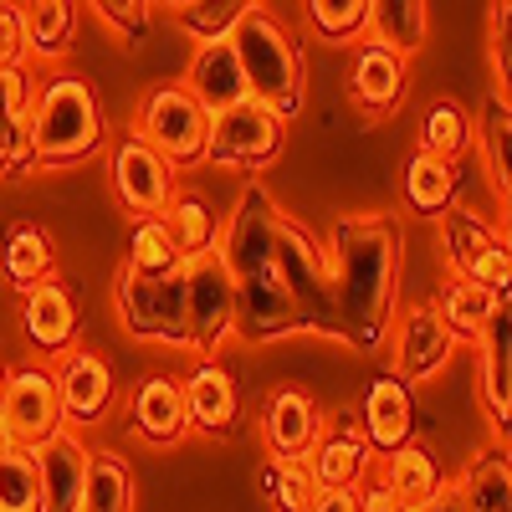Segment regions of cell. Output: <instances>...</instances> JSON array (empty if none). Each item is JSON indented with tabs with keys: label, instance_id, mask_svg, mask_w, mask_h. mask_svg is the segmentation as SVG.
I'll list each match as a JSON object with an SVG mask.
<instances>
[{
	"label": "cell",
	"instance_id": "39",
	"mask_svg": "<svg viewBox=\"0 0 512 512\" xmlns=\"http://www.w3.org/2000/svg\"><path fill=\"white\" fill-rule=\"evenodd\" d=\"M246 11H251L246 0H185V6H175V21L185 31H195L205 47V41H231V31Z\"/></svg>",
	"mask_w": 512,
	"mask_h": 512
},
{
	"label": "cell",
	"instance_id": "29",
	"mask_svg": "<svg viewBox=\"0 0 512 512\" xmlns=\"http://www.w3.org/2000/svg\"><path fill=\"white\" fill-rule=\"evenodd\" d=\"M405 205L415 210V216H446V210L456 205V169L446 159H431V154H410L405 159Z\"/></svg>",
	"mask_w": 512,
	"mask_h": 512
},
{
	"label": "cell",
	"instance_id": "40",
	"mask_svg": "<svg viewBox=\"0 0 512 512\" xmlns=\"http://www.w3.org/2000/svg\"><path fill=\"white\" fill-rule=\"evenodd\" d=\"M507 134H512V113H507V98H492L487 113H482V128L472 139H482V159H487V175H492V190L507 200L512 190V175H507Z\"/></svg>",
	"mask_w": 512,
	"mask_h": 512
},
{
	"label": "cell",
	"instance_id": "12",
	"mask_svg": "<svg viewBox=\"0 0 512 512\" xmlns=\"http://www.w3.org/2000/svg\"><path fill=\"white\" fill-rule=\"evenodd\" d=\"M369 446L359 436V425L349 415L323 420V431L313 441V451L303 456V472L313 482V492H359L364 472H369Z\"/></svg>",
	"mask_w": 512,
	"mask_h": 512
},
{
	"label": "cell",
	"instance_id": "33",
	"mask_svg": "<svg viewBox=\"0 0 512 512\" xmlns=\"http://www.w3.org/2000/svg\"><path fill=\"white\" fill-rule=\"evenodd\" d=\"M369 41L384 52H420V41H425V6L420 0H369Z\"/></svg>",
	"mask_w": 512,
	"mask_h": 512
},
{
	"label": "cell",
	"instance_id": "36",
	"mask_svg": "<svg viewBox=\"0 0 512 512\" xmlns=\"http://www.w3.org/2000/svg\"><path fill=\"white\" fill-rule=\"evenodd\" d=\"M466 144H472V118L461 113V103L441 98L425 108V123H420V154H431V159H456Z\"/></svg>",
	"mask_w": 512,
	"mask_h": 512
},
{
	"label": "cell",
	"instance_id": "10",
	"mask_svg": "<svg viewBox=\"0 0 512 512\" xmlns=\"http://www.w3.org/2000/svg\"><path fill=\"white\" fill-rule=\"evenodd\" d=\"M0 431H6V446H21V451H36V446H47L57 431H67L52 369H36V364H31V369H16V374L6 379Z\"/></svg>",
	"mask_w": 512,
	"mask_h": 512
},
{
	"label": "cell",
	"instance_id": "32",
	"mask_svg": "<svg viewBox=\"0 0 512 512\" xmlns=\"http://www.w3.org/2000/svg\"><path fill=\"white\" fill-rule=\"evenodd\" d=\"M507 303V297L477 287V282H461V277H446L441 297H436V318L451 328V338H477L487 328V318Z\"/></svg>",
	"mask_w": 512,
	"mask_h": 512
},
{
	"label": "cell",
	"instance_id": "41",
	"mask_svg": "<svg viewBox=\"0 0 512 512\" xmlns=\"http://www.w3.org/2000/svg\"><path fill=\"white\" fill-rule=\"evenodd\" d=\"M31 164H36L31 123H26V118H11V113H0V175H26Z\"/></svg>",
	"mask_w": 512,
	"mask_h": 512
},
{
	"label": "cell",
	"instance_id": "16",
	"mask_svg": "<svg viewBox=\"0 0 512 512\" xmlns=\"http://www.w3.org/2000/svg\"><path fill=\"white\" fill-rule=\"evenodd\" d=\"M52 379H57L62 420H72V425H93V420H103L108 405H113V390H118V379H113L108 359L93 354V349H72L67 364H62Z\"/></svg>",
	"mask_w": 512,
	"mask_h": 512
},
{
	"label": "cell",
	"instance_id": "6",
	"mask_svg": "<svg viewBox=\"0 0 512 512\" xmlns=\"http://www.w3.org/2000/svg\"><path fill=\"white\" fill-rule=\"evenodd\" d=\"M205 134H210V113L180 88L164 82L154 88L139 108V139L169 164V169H190L205 159Z\"/></svg>",
	"mask_w": 512,
	"mask_h": 512
},
{
	"label": "cell",
	"instance_id": "22",
	"mask_svg": "<svg viewBox=\"0 0 512 512\" xmlns=\"http://www.w3.org/2000/svg\"><path fill=\"white\" fill-rule=\"evenodd\" d=\"M236 328L251 338V344H272V338H287V333L303 328V318H297L292 297L282 292L277 272L236 282Z\"/></svg>",
	"mask_w": 512,
	"mask_h": 512
},
{
	"label": "cell",
	"instance_id": "7",
	"mask_svg": "<svg viewBox=\"0 0 512 512\" xmlns=\"http://www.w3.org/2000/svg\"><path fill=\"white\" fill-rule=\"evenodd\" d=\"M441 241H446V256H451V277L477 282V287L507 297L512 251H507V236L497 226H487L482 216H472V210L451 205L441 216Z\"/></svg>",
	"mask_w": 512,
	"mask_h": 512
},
{
	"label": "cell",
	"instance_id": "18",
	"mask_svg": "<svg viewBox=\"0 0 512 512\" xmlns=\"http://www.w3.org/2000/svg\"><path fill=\"white\" fill-rule=\"evenodd\" d=\"M180 390H185V420H190V431H205V436H231L236 431L241 390H236V379L216 359H200L180 379Z\"/></svg>",
	"mask_w": 512,
	"mask_h": 512
},
{
	"label": "cell",
	"instance_id": "28",
	"mask_svg": "<svg viewBox=\"0 0 512 512\" xmlns=\"http://www.w3.org/2000/svg\"><path fill=\"white\" fill-rule=\"evenodd\" d=\"M461 492V512H512V466H507V446H487L466 477L456 482Z\"/></svg>",
	"mask_w": 512,
	"mask_h": 512
},
{
	"label": "cell",
	"instance_id": "15",
	"mask_svg": "<svg viewBox=\"0 0 512 512\" xmlns=\"http://www.w3.org/2000/svg\"><path fill=\"white\" fill-rule=\"evenodd\" d=\"M359 436L379 456H390V451L415 441V395H410L405 379H395V374L369 379L364 405H359Z\"/></svg>",
	"mask_w": 512,
	"mask_h": 512
},
{
	"label": "cell",
	"instance_id": "2",
	"mask_svg": "<svg viewBox=\"0 0 512 512\" xmlns=\"http://www.w3.org/2000/svg\"><path fill=\"white\" fill-rule=\"evenodd\" d=\"M231 52L246 82V98L272 108L282 123L297 118V108H303V52L287 36V26L272 11L251 6L231 31Z\"/></svg>",
	"mask_w": 512,
	"mask_h": 512
},
{
	"label": "cell",
	"instance_id": "8",
	"mask_svg": "<svg viewBox=\"0 0 512 512\" xmlns=\"http://www.w3.org/2000/svg\"><path fill=\"white\" fill-rule=\"evenodd\" d=\"M185 323L190 349L216 354L221 338L236 328V277L226 272L221 251L185 256Z\"/></svg>",
	"mask_w": 512,
	"mask_h": 512
},
{
	"label": "cell",
	"instance_id": "45",
	"mask_svg": "<svg viewBox=\"0 0 512 512\" xmlns=\"http://www.w3.org/2000/svg\"><path fill=\"white\" fill-rule=\"evenodd\" d=\"M31 98H36V82L26 77V67H0V113L26 118Z\"/></svg>",
	"mask_w": 512,
	"mask_h": 512
},
{
	"label": "cell",
	"instance_id": "37",
	"mask_svg": "<svg viewBox=\"0 0 512 512\" xmlns=\"http://www.w3.org/2000/svg\"><path fill=\"white\" fill-rule=\"evenodd\" d=\"M308 26L333 47H359V36L369 26V0H313Z\"/></svg>",
	"mask_w": 512,
	"mask_h": 512
},
{
	"label": "cell",
	"instance_id": "48",
	"mask_svg": "<svg viewBox=\"0 0 512 512\" xmlns=\"http://www.w3.org/2000/svg\"><path fill=\"white\" fill-rule=\"evenodd\" d=\"M308 512H359V492H313Z\"/></svg>",
	"mask_w": 512,
	"mask_h": 512
},
{
	"label": "cell",
	"instance_id": "1",
	"mask_svg": "<svg viewBox=\"0 0 512 512\" xmlns=\"http://www.w3.org/2000/svg\"><path fill=\"white\" fill-rule=\"evenodd\" d=\"M400 221L395 216H338L328 236V287H333V308L344 323V344L354 349H379L390 338L395 318V292H400Z\"/></svg>",
	"mask_w": 512,
	"mask_h": 512
},
{
	"label": "cell",
	"instance_id": "42",
	"mask_svg": "<svg viewBox=\"0 0 512 512\" xmlns=\"http://www.w3.org/2000/svg\"><path fill=\"white\" fill-rule=\"evenodd\" d=\"M98 21L113 26L123 41H144L149 26H154V6H144V0H98Z\"/></svg>",
	"mask_w": 512,
	"mask_h": 512
},
{
	"label": "cell",
	"instance_id": "4",
	"mask_svg": "<svg viewBox=\"0 0 512 512\" xmlns=\"http://www.w3.org/2000/svg\"><path fill=\"white\" fill-rule=\"evenodd\" d=\"M272 272L282 282V292L292 297L297 318L303 328H318L328 338H344V323H338V308H333V287H328V262L318 241L297 226V221H277V236H272Z\"/></svg>",
	"mask_w": 512,
	"mask_h": 512
},
{
	"label": "cell",
	"instance_id": "30",
	"mask_svg": "<svg viewBox=\"0 0 512 512\" xmlns=\"http://www.w3.org/2000/svg\"><path fill=\"white\" fill-rule=\"evenodd\" d=\"M159 221L169 226V236H175V251H180V256H205V251H216V205H210L200 190H175Z\"/></svg>",
	"mask_w": 512,
	"mask_h": 512
},
{
	"label": "cell",
	"instance_id": "3",
	"mask_svg": "<svg viewBox=\"0 0 512 512\" xmlns=\"http://www.w3.org/2000/svg\"><path fill=\"white\" fill-rule=\"evenodd\" d=\"M26 123H31L36 164H52V169L98 154L103 139H108L103 103H98V93L82 77H52V82H41L36 98H31Z\"/></svg>",
	"mask_w": 512,
	"mask_h": 512
},
{
	"label": "cell",
	"instance_id": "49",
	"mask_svg": "<svg viewBox=\"0 0 512 512\" xmlns=\"http://www.w3.org/2000/svg\"><path fill=\"white\" fill-rule=\"evenodd\" d=\"M405 512H461V492H456V487H441L436 497H425V502H415V507H405Z\"/></svg>",
	"mask_w": 512,
	"mask_h": 512
},
{
	"label": "cell",
	"instance_id": "38",
	"mask_svg": "<svg viewBox=\"0 0 512 512\" xmlns=\"http://www.w3.org/2000/svg\"><path fill=\"white\" fill-rule=\"evenodd\" d=\"M0 512H41L36 456L21 451V446L0 451Z\"/></svg>",
	"mask_w": 512,
	"mask_h": 512
},
{
	"label": "cell",
	"instance_id": "24",
	"mask_svg": "<svg viewBox=\"0 0 512 512\" xmlns=\"http://www.w3.org/2000/svg\"><path fill=\"white\" fill-rule=\"evenodd\" d=\"M128 420H134V431L154 446H169L190 431L185 420V390L175 374H154L134 390V405H128Z\"/></svg>",
	"mask_w": 512,
	"mask_h": 512
},
{
	"label": "cell",
	"instance_id": "21",
	"mask_svg": "<svg viewBox=\"0 0 512 512\" xmlns=\"http://www.w3.org/2000/svg\"><path fill=\"white\" fill-rule=\"evenodd\" d=\"M456 349L451 328L436 318V308H410L395 328V379L415 384V379H431Z\"/></svg>",
	"mask_w": 512,
	"mask_h": 512
},
{
	"label": "cell",
	"instance_id": "46",
	"mask_svg": "<svg viewBox=\"0 0 512 512\" xmlns=\"http://www.w3.org/2000/svg\"><path fill=\"white\" fill-rule=\"evenodd\" d=\"M26 62V26H21V6L0 0V67H21Z\"/></svg>",
	"mask_w": 512,
	"mask_h": 512
},
{
	"label": "cell",
	"instance_id": "31",
	"mask_svg": "<svg viewBox=\"0 0 512 512\" xmlns=\"http://www.w3.org/2000/svg\"><path fill=\"white\" fill-rule=\"evenodd\" d=\"M82 512H134V472L118 451H88Z\"/></svg>",
	"mask_w": 512,
	"mask_h": 512
},
{
	"label": "cell",
	"instance_id": "25",
	"mask_svg": "<svg viewBox=\"0 0 512 512\" xmlns=\"http://www.w3.org/2000/svg\"><path fill=\"white\" fill-rule=\"evenodd\" d=\"M477 344H482V400L492 420L507 431V420H512V308L507 303L487 318Z\"/></svg>",
	"mask_w": 512,
	"mask_h": 512
},
{
	"label": "cell",
	"instance_id": "23",
	"mask_svg": "<svg viewBox=\"0 0 512 512\" xmlns=\"http://www.w3.org/2000/svg\"><path fill=\"white\" fill-rule=\"evenodd\" d=\"M180 88L216 118L236 103H246V82H241V67H236V52H231V41H205V47L195 52L190 62V77L180 82Z\"/></svg>",
	"mask_w": 512,
	"mask_h": 512
},
{
	"label": "cell",
	"instance_id": "20",
	"mask_svg": "<svg viewBox=\"0 0 512 512\" xmlns=\"http://www.w3.org/2000/svg\"><path fill=\"white\" fill-rule=\"evenodd\" d=\"M349 98L364 118L395 113L405 98V57L374 47V41H359L354 62H349Z\"/></svg>",
	"mask_w": 512,
	"mask_h": 512
},
{
	"label": "cell",
	"instance_id": "47",
	"mask_svg": "<svg viewBox=\"0 0 512 512\" xmlns=\"http://www.w3.org/2000/svg\"><path fill=\"white\" fill-rule=\"evenodd\" d=\"M359 512H405V502L384 492V482H369V487H359Z\"/></svg>",
	"mask_w": 512,
	"mask_h": 512
},
{
	"label": "cell",
	"instance_id": "13",
	"mask_svg": "<svg viewBox=\"0 0 512 512\" xmlns=\"http://www.w3.org/2000/svg\"><path fill=\"white\" fill-rule=\"evenodd\" d=\"M113 190H118L123 210H134L139 221L164 216L169 195H175V169H169L139 134H128L113 149Z\"/></svg>",
	"mask_w": 512,
	"mask_h": 512
},
{
	"label": "cell",
	"instance_id": "35",
	"mask_svg": "<svg viewBox=\"0 0 512 512\" xmlns=\"http://www.w3.org/2000/svg\"><path fill=\"white\" fill-rule=\"evenodd\" d=\"M185 267V256L175 251V236H169V226L159 216L139 221L134 236H128V262L123 272H134V277H169V272H180Z\"/></svg>",
	"mask_w": 512,
	"mask_h": 512
},
{
	"label": "cell",
	"instance_id": "19",
	"mask_svg": "<svg viewBox=\"0 0 512 512\" xmlns=\"http://www.w3.org/2000/svg\"><path fill=\"white\" fill-rule=\"evenodd\" d=\"M36 487L41 512H82V477H88V446L72 431H57L47 446H36Z\"/></svg>",
	"mask_w": 512,
	"mask_h": 512
},
{
	"label": "cell",
	"instance_id": "43",
	"mask_svg": "<svg viewBox=\"0 0 512 512\" xmlns=\"http://www.w3.org/2000/svg\"><path fill=\"white\" fill-rule=\"evenodd\" d=\"M267 487H272L277 512H308V507H313V482H308V472H303V461L277 466V472L267 477Z\"/></svg>",
	"mask_w": 512,
	"mask_h": 512
},
{
	"label": "cell",
	"instance_id": "27",
	"mask_svg": "<svg viewBox=\"0 0 512 512\" xmlns=\"http://www.w3.org/2000/svg\"><path fill=\"white\" fill-rule=\"evenodd\" d=\"M52 267H57V246L36 221L6 226V236H0V272H6L11 287L31 292L36 282L52 277Z\"/></svg>",
	"mask_w": 512,
	"mask_h": 512
},
{
	"label": "cell",
	"instance_id": "9",
	"mask_svg": "<svg viewBox=\"0 0 512 512\" xmlns=\"http://www.w3.org/2000/svg\"><path fill=\"white\" fill-rule=\"evenodd\" d=\"M282 118L262 103H236L226 113L210 118V134H205V159L210 164H231V169H262L282 154Z\"/></svg>",
	"mask_w": 512,
	"mask_h": 512
},
{
	"label": "cell",
	"instance_id": "17",
	"mask_svg": "<svg viewBox=\"0 0 512 512\" xmlns=\"http://www.w3.org/2000/svg\"><path fill=\"white\" fill-rule=\"evenodd\" d=\"M21 328L41 354H72V338L82 328V308H77L72 287L57 282V277L36 282L21 303Z\"/></svg>",
	"mask_w": 512,
	"mask_h": 512
},
{
	"label": "cell",
	"instance_id": "50",
	"mask_svg": "<svg viewBox=\"0 0 512 512\" xmlns=\"http://www.w3.org/2000/svg\"><path fill=\"white\" fill-rule=\"evenodd\" d=\"M6 379H11V369L0 364V405H6ZM0 451H6V431H0Z\"/></svg>",
	"mask_w": 512,
	"mask_h": 512
},
{
	"label": "cell",
	"instance_id": "14",
	"mask_svg": "<svg viewBox=\"0 0 512 512\" xmlns=\"http://www.w3.org/2000/svg\"><path fill=\"white\" fill-rule=\"evenodd\" d=\"M323 431V410L318 400L303 390V384H282V390L267 400V415H262V441L272 451L277 466H292V461H303L313 451Z\"/></svg>",
	"mask_w": 512,
	"mask_h": 512
},
{
	"label": "cell",
	"instance_id": "44",
	"mask_svg": "<svg viewBox=\"0 0 512 512\" xmlns=\"http://www.w3.org/2000/svg\"><path fill=\"white\" fill-rule=\"evenodd\" d=\"M487 31H492V72H497L502 98H507V77H512V6H487Z\"/></svg>",
	"mask_w": 512,
	"mask_h": 512
},
{
	"label": "cell",
	"instance_id": "34",
	"mask_svg": "<svg viewBox=\"0 0 512 512\" xmlns=\"http://www.w3.org/2000/svg\"><path fill=\"white\" fill-rule=\"evenodd\" d=\"M21 26H26V57H62L72 47L77 31V6L67 0H36V6H21Z\"/></svg>",
	"mask_w": 512,
	"mask_h": 512
},
{
	"label": "cell",
	"instance_id": "5",
	"mask_svg": "<svg viewBox=\"0 0 512 512\" xmlns=\"http://www.w3.org/2000/svg\"><path fill=\"white\" fill-rule=\"evenodd\" d=\"M118 318L134 338L149 344H169V349H190V323H185V267L169 277H134L118 272L113 287Z\"/></svg>",
	"mask_w": 512,
	"mask_h": 512
},
{
	"label": "cell",
	"instance_id": "11",
	"mask_svg": "<svg viewBox=\"0 0 512 512\" xmlns=\"http://www.w3.org/2000/svg\"><path fill=\"white\" fill-rule=\"evenodd\" d=\"M277 221H282V210L277 200L267 195V185H246L236 210H231V226H226V241L216 246L221 251V262L236 282L246 277H262L272 272V236H277Z\"/></svg>",
	"mask_w": 512,
	"mask_h": 512
},
{
	"label": "cell",
	"instance_id": "26",
	"mask_svg": "<svg viewBox=\"0 0 512 512\" xmlns=\"http://www.w3.org/2000/svg\"><path fill=\"white\" fill-rule=\"evenodd\" d=\"M441 487H451V482H446V466H441L436 446L410 441V446H400V451L384 456V492H390L395 502L415 507V502H425V497H436Z\"/></svg>",
	"mask_w": 512,
	"mask_h": 512
}]
</instances>
